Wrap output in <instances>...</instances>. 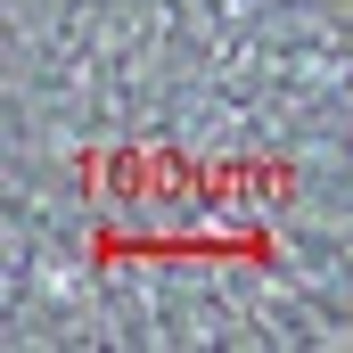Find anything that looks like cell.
Instances as JSON below:
<instances>
[{"mask_svg":"<svg viewBox=\"0 0 353 353\" xmlns=\"http://www.w3.org/2000/svg\"><path fill=\"white\" fill-rule=\"evenodd\" d=\"M0 337L353 345V0H8Z\"/></svg>","mask_w":353,"mask_h":353,"instance_id":"cell-1","label":"cell"}]
</instances>
